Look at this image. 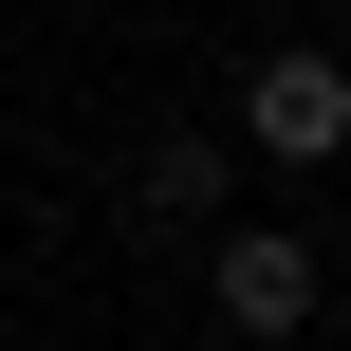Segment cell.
<instances>
[{"label": "cell", "mask_w": 351, "mask_h": 351, "mask_svg": "<svg viewBox=\"0 0 351 351\" xmlns=\"http://www.w3.org/2000/svg\"><path fill=\"white\" fill-rule=\"evenodd\" d=\"M222 148H259V167H333V148H351V56H259Z\"/></svg>", "instance_id": "1"}, {"label": "cell", "mask_w": 351, "mask_h": 351, "mask_svg": "<svg viewBox=\"0 0 351 351\" xmlns=\"http://www.w3.org/2000/svg\"><path fill=\"white\" fill-rule=\"evenodd\" d=\"M204 296H222V333H296L333 278H315V241H278V222H259V241H222V259H204Z\"/></svg>", "instance_id": "2"}, {"label": "cell", "mask_w": 351, "mask_h": 351, "mask_svg": "<svg viewBox=\"0 0 351 351\" xmlns=\"http://www.w3.org/2000/svg\"><path fill=\"white\" fill-rule=\"evenodd\" d=\"M222 167H241L222 130H148V167H130V204H148V222H204V204H222Z\"/></svg>", "instance_id": "3"}]
</instances>
